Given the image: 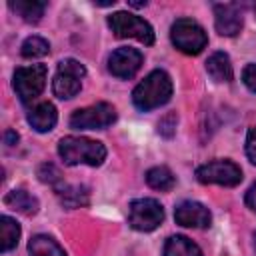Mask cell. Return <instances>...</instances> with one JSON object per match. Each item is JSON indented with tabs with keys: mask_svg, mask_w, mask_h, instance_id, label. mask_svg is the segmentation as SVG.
I'll use <instances>...</instances> for the list:
<instances>
[{
	"mask_svg": "<svg viewBox=\"0 0 256 256\" xmlns=\"http://www.w3.org/2000/svg\"><path fill=\"white\" fill-rule=\"evenodd\" d=\"M170 96H172V80L164 70H152L132 90V102L142 112L160 108L170 100Z\"/></svg>",
	"mask_w": 256,
	"mask_h": 256,
	"instance_id": "cell-1",
	"label": "cell"
},
{
	"mask_svg": "<svg viewBox=\"0 0 256 256\" xmlns=\"http://www.w3.org/2000/svg\"><path fill=\"white\" fill-rule=\"evenodd\" d=\"M58 154L68 166H100L106 158V146L84 136H66L58 142Z\"/></svg>",
	"mask_w": 256,
	"mask_h": 256,
	"instance_id": "cell-2",
	"label": "cell"
},
{
	"mask_svg": "<svg viewBox=\"0 0 256 256\" xmlns=\"http://www.w3.org/2000/svg\"><path fill=\"white\" fill-rule=\"evenodd\" d=\"M170 40L180 52L192 56L200 54L208 44V36L204 28L192 18H178L170 26Z\"/></svg>",
	"mask_w": 256,
	"mask_h": 256,
	"instance_id": "cell-3",
	"label": "cell"
},
{
	"mask_svg": "<svg viewBox=\"0 0 256 256\" xmlns=\"http://www.w3.org/2000/svg\"><path fill=\"white\" fill-rule=\"evenodd\" d=\"M86 76L84 64H80L74 58H64L58 62L56 76L52 80V92L60 100H70L80 92L82 78Z\"/></svg>",
	"mask_w": 256,
	"mask_h": 256,
	"instance_id": "cell-4",
	"label": "cell"
},
{
	"mask_svg": "<svg viewBox=\"0 0 256 256\" xmlns=\"http://www.w3.org/2000/svg\"><path fill=\"white\" fill-rule=\"evenodd\" d=\"M46 66L44 64H32V66H22L16 68L12 84L16 90V96L20 98L22 104H30L32 100H36L44 86H46Z\"/></svg>",
	"mask_w": 256,
	"mask_h": 256,
	"instance_id": "cell-5",
	"label": "cell"
},
{
	"mask_svg": "<svg viewBox=\"0 0 256 256\" xmlns=\"http://www.w3.org/2000/svg\"><path fill=\"white\" fill-rule=\"evenodd\" d=\"M108 26L118 38H134L146 46L154 44L152 26L140 16H134L130 12H114L112 16H108Z\"/></svg>",
	"mask_w": 256,
	"mask_h": 256,
	"instance_id": "cell-6",
	"label": "cell"
},
{
	"mask_svg": "<svg viewBox=\"0 0 256 256\" xmlns=\"http://www.w3.org/2000/svg\"><path fill=\"white\" fill-rule=\"evenodd\" d=\"M164 220L162 204L154 198H138L130 202L128 224L138 232H152Z\"/></svg>",
	"mask_w": 256,
	"mask_h": 256,
	"instance_id": "cell-7",
	"label": "cell"
},
{
	"mask_svg": "<svg viewBox=\"0 0 256 256\" xmlns=\"http://www.w3.org/2000/svg\"><path fill=\"white\" fill-rule=\"evenodd\" d=\"M114 120H116V108L108 102H98L72 112L68 122H70V128H76V130H100L110 126Z\"/></svg>",
	"mask_w": 256,
	"mask_h": 256,
	"instance_id": "cell-8",
	"label": "cell"
},
{
	"mask_svg": "<svg viewBox=\"0 0 256 256\" xmlns=\"http://www.w3.org/2000/svg\"><path fill=\"white\" fill-rule=\"evenodd\" d=\"M196 180L200 184L236 186L242 180V170L232 160H212L196 168Z\"/></svg>",
	"mask_w": 256,
	"mask_h": 256,
	"instance_id": "cell-9",
	"label": "cell"
},
{
	"mask_svg": "<svg viewBox=\"0 0 256 256\" xmlns=\"http://www.w3.org/2000/svg\"><path fill=\"white\" fill-rule=\"evenodd\" d=\"M142 66V54L136 48H116L108 58V70L116 78H132Z\"/></svg>",
	"mask_w": 256,
	"mask_h": 256,
	"instance_id": "cell-10",
	"label": "cell"
},
{
	"mask_svg": "<svg viewBox=\"0 0 256 256\" xmlns=\"http://www.w3.org/2000/svg\"><path fill=\"white\" fill-rule=\"evenodd\" d=\"M174 220L176 224L186 226V228H206L210 226L212 216L204 204L194 202V200H184L174 208Z\"/></svg>",
	"mask_w": 256,
	"mask_h": 256,
	"instance_id": "cell-11",
	"label": "cell"
},
{
	"mask_svg": "<svg viewBox=\"0 0 256 256\" xmlns=\"http://www.w3.org/2000/svg\"><path fill=\"white\" fill-rule=\"evenodd\" d=\"M214 24L220 36H236L242 28V12L236 4H216Z\"/></svg>",
	"mask_w": 256,
	"mask_h": 256,
	"instance_id": "cell-12",
	"label": "cell"
},
{
	"mask_svg": "<svg viewBox=\"0 0 256 256\" xmlns=\"http://www.w3.org/2000/svg\"><path fill=\"white\" fill-rule=\"evenodd\" d=\"M58 112L52 102H40L28 112V124L36 132H50L56 126Z\"/></svg>",
	"mask_w": 256,
	"mask_h": 256,
	"instance_id": "cell-13",
	"label": "cell"
},
{
	"mask_svg": "<svg viewBox=\"0 0 256 256\" xmlns=\"http://www.w3.org/2000/svg\"><path fill=\"white\" fill-rule=\"evenodd\" d=\"M206 72L216 82H230L234 78V70H232L230 58L226 52H214L206 60Z\"/></svg>",
	"mask_w": 256,
	"mask_h": 256,
	"instance_id": "cell-14",
	"label": "cell"
},
{
	"mask_svg": "<svg viewBox=\"0 0 256 256\" xmlns=\"http://www.w3.org/2000/svg\"><path fill=\"white\" fill-rule=\"evenodd\" d=\"M56 194H58L62 206H66V208H80L90 202V192L82 184H62L56 190Z\"/></svg>",
	"mask_w": 256,
	"mask_h": 256,
	"instance_id": "cell-15",
	"label": "cell"
},
{
	"mask_svg": "<svg viewBox=\"0 0 256 256\" xmlns=\"http://www.w3.org/2000/svg\"><path fill=\"white\" fill-rule=\"evenodd\" d=\"M8 6L24 22H30V24H36L44 16V10H46V2H36V0H12L8 2Z\"/></svg>",
	"mask_w": 256,
	"mask_h": 256,
	"instance_id": "cell-16",
	"label": "cell"
},
{
	"mask_svg": "<svg viewBox=\"0 0 256 256\" xmlns=\"http://www.w3.org/2000/svg\"><path fill=\"white\" fill-rule=\"evenodd\" d=\"M4 202L10 208H14L16 212L26 214V216H32V214L38 212V200L30 192H26V190H12V192H8Z\"/></svg>",
	"mask_w": 256,
	"mask_h": 256,
	"instance_id": "cell-17",
	"label": "cell"
},
{
	"mask_svg": "<svg viewBox=\"0 0 256 256\" xmlns=\"http://www.w3.org/2000/svg\"><path fill=\"white\" fill-rule=\"evenodd\" d=\"M28 254L30 256H66L64 250L60 248V244L46 234H36L30 238Z\"/></svg>",
	"mask_w": 256,
	"mask_h": 256,
	"instance_id": "cell-18",
	"label": "cell"
},
{
	"mask_svg": "<svg viewBox=\"0 0 256 256\" xmlns=\"http://www.w3.org/2000/svg\"><path fill=\"white\" fill-rule=\"evenodd\" d=\"M164 256H204L202 250L186 236H170L164 244Z\"/></svg>",
	"mask_w": 256,
	"mask_h": 256,
	"instance_id": "cell-19",
	"label": "cell"
},
{
	"mask_svg": "<svg viewBox=\"0 0 256 256\" xmlns=\"http://www.w3.org/2000/svg\"><path fill=\"white\" fill-rule=\"evenodd\" d=\"M20 240V226L14 218L10 216H2L0 218V250L2 252H10L12 248H16Z\"/></svg>",
	"mask_w": 256,
	"mask_h": 256,
	"instance_id": "cell-20",
	"label": "cell"
},
{
	"mask_svg": "<svg viewBox=\"0 0 256 256\" xmlns=\"http://www.w3.org/2000/svg\"><path fill=\"white\" fill-rule=\"evenodd\" d=\"M146 182L150 188L154 190H160V192H166V190H172L174 184H176V178L174 174L166 168V166H154L146 172Z\"/></svg>",
	"mask_w": 256,
	"mask_h": 256,
	"instance_id": "cell-21",
	"label": "cell"
},
{
	"mask_svg": "<svg viewBox=\"0 0 256 256\" xmlns=\"http://www.w3.org/2000/svg\"><path fill=\"white\" fill-rule=\"evenodd\" d=\"M22 56L24 58H42L50 52V44L48 40H44L42 36H30L22 42Z\"/></svg>",
	"mask_w": 256,
	"mask_h": 256,
	"instance_id": "cell-22",
	"label": "cell"
},
{
	"mask_svg": "<svg viewBox=\"0 0 256 256\" xmlns=\"http://www.w3.org/2000/svg\"><path fill=\"white\" fill-rule=\"evenodd\" d=\"M38 178L44 182V184H50V186H54L56 190L62 186V174H60V170L54 166V164H42L40 168H38Z\"/></svg>",
	"mask_w": 256,
	"mask_h": 256,
	"instance_id": "cell-23",
	"label": "cell"
},
{
	"mask_svg": "<svg viewBox=\"0 0 256 256\" xmlns=\"http://www.w3.org/2000/svg\"><path fill=\"white\" fill-rule=\"evenodd\" d=\"M174 128H176V114H166L160 122H158V132L166 138H170L174 134Z\"/></svg>",
	"mask_w": 256,
	"mask_h": 256,
	"instance_id": "cell-24",
	"label": "cell"
},
{
	"mask_svg": "<svg viewBox=\"0 0 256 256\" xmlns=\"http://www.w3.org/2000/svg\"><path fill=\"white\" fill-rule=\"evenodd\" d=\"M246 156L252 164H256V126L250 128V132L246 136Z\"/></svg>",
	"mask_w": 256,
	"mask_h": 256,
	"instance_id": "cell-25",
	"label": "cell"
},
{
	"mask_svg": "<svg viewBox=\"0 0 256 256\" xmlns=\"http://www.w3.org/2000/svg\"><path fill=\"white\" fill-rule=\"evenodd\" d=\"M242 80H244V84L248 86V90L256 92V64H248V66L242 70Z\"/></svg>",
	"mask_w": 256,
	"mask_h": 256,
	"instance_id": "cell-26",
	"label": "cell"
},
{
	"mask_svg": "<svg viewBox=\"0 0 256 256\" xmlns=\"http://www.w3.org/2000/svg\"><path fill=\"white\" fill-rule=\"evenodd\" d=\"M244 202H246V206H248L250 210H254V212H256V182H254V184L248 188Z\"/></svg>",
	"mask_w": 256,
	"mask_h": 256,
	"instance_id": "cell-27",
	"label": "cell"
},
{
	"mask_svg": "<svg viewBox=\"0 0 256 256\" xmlns=\"http://www.w3.org/2000/svg\"><path fill=\"white\" fill-rule=\"evenodd\" d=\"M4 140H6L8 146H14V144L18 142V134H16L14 130H6V132H4Z\"/></svg>",
	"mask_w": 256,
	"mask_h": 256,
	"instance_id": "cell-28",
	"label": "cell"
}]
</instances>
